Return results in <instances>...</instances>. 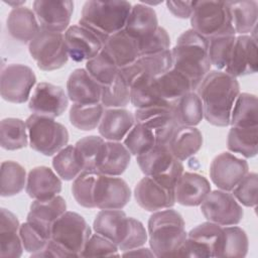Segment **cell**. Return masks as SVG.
<instances>
[{"label":"cell","instance_id":"16","mask_svg":"<svg viewBox=\"0 0 258 258\" xmlns=\"http://www.w3.org/2000/svg\"><path fill=\"white\" fill-rule=\"evenodd\" d=\"M69 97L64 90L56 85L41 82L36 85L29 98L28 108L36 115L55 118L68 108Z\"/></svg>","mask_w":258,"mask_h":258},{"label":"cell","instance_id":"22","mask_svg":"<svg viewBox=\"0 0 258 258\" xmlns=\"http://www.w3.org/2000/svg\"><path fill=\"white\" fill-rule=\"evenodd\" d=\"M69 56L77 61H88L103 49V42L89 29L81 25H72L64 32Z\"/></svg>","mask_w":258,"mask_h":258},{"label":"cell","instance_id":"49","mask_svg":"<svg viewBox=\"0 0 258 258\" xmlns=\"http://www.w3.org/2000/svg\"><path fill=\"white\" fill-rule=\"evenodd\" d=\"M156 144L153 133L142 124L135 123L124 138V145L131 155L138 156L150 150Z\"/></svg>","mask_w":258,"mask_h":258},{"label":"cell","instance_id":"34","mask_svg":"<svg viewBox=\"0 0 258 258\" xmlns=\"http://www.w3.org/2000/svg\"><path fill=\"white\" fill-rule=\"evenodd\" d=\"M235 33L245 35L256 29L258 3L255 0L227 1Z\"/></svg>","mask_w":258,"mask_h":258},{"label":"cell","instance_id":"21","mask_svg":"<svg viewBox=\"0 0 258 258\" xmlns=\"http://www.w3.org/2000/svg\"><path fill=\"white\" fill-rule=\"evenodd\" d=\"M172 69L171 50L140 56L131 64L120 70L129 86L139 80H150L158 78Z\"/></svg>","mask_w":258,"mask_h":258},{"label":"cell","instance_id":"17","mask_svg":"<svg viewBox=\"0 0 258 258\" xmlns=\"http://www.w3.org/2000/svg\"><path fill=\"white\" fill-rule=\"evenodd\" d=\"M131 199V189L121 177L99 172L95 192V207L100 210H122Z\"/></svg>","mask_w":258,"mask_h":258},{"label":"cell","instance_id":"12","mask_svg":"<svg viewBox=\"0 0 258 258\" xmlns=\"http://www.w3.org/2000/svg\"><path fill=\"white\" fill-rule=\"evenodd\" d=\"M36 76L31 68L22 63H10L2 67L0 77L1 97L10 103L22 104L28 101Z\"/></svg>","mask_w":258,"mask_h":258},{"label":"cell","instance_id":"8","mask_svg":"<svg viewBox=\"0 0 258 258\" xmlns=\"http://www.w3.org/2000/svg\"><path fill=\"white\" fill-rule=\"evenodd\" d=\"M136 161L144 175L169 188H175L183 173L182 162L172 155L167 145L155 144L147 152L136 156Z\"/></svg>","mask_w":258,"mask_h":258},{"label":"cell","instance_id":"44","mask_svg":"<svg viewBox=\"0 0 258 258\" xmlns=\"http://www.w3.org/2000/svg\"><path fill=\"white\" fill-rule=\"evenodd\" d=\"M86 70L102 87L110 85L120 71L113 58L104 49L98 55L86 61Z\"/></svg>","mask_w":258,"mask_h":258},{"label":"cell","instance_id":"10","mask_svg":"<svg viewBox=\"0 0 258 258\" xmlns=\"http://www.w3.org/2000/svg\"><path fill=\"white\" fill-rule=\"evenodd\" d=\"M92 230L83 216L76 212H64L51 227V240L62 247L71 257H80Z\"/></svg>","mask_w":258,"mask_h":258},{"label":"cell","instance_id":"9","mask_svg":"<svg viewBox=\"0 0 258 258\" xmlns=\"http://www.w3.org/2000/svg\"><path fill=\"white\" fill-rule=\"evenodd\" d=\"M28 51L38 69L50 72L62 68L69 60V53L61 32L40 29L28 43Z\"/></svg>","mask_w":258,"mask_h":258},{"label":"cell","instance_id":"40","mask_svg":"<svg viewBox=\"0 0 258 258\" xmlns=\"http://www.w3.org/2000/svg\"><path fill=\"white\" fill-rule=\"evenodd\" d=\"M258 127L239 128L231 127L227 138V147L231 152L239 153L246 158L257 154Z\"/></svg>","mask_w":258,"mask_h":258},{"label":"cell","instance_id":"23","mask_svg":"<svg viewBox=\"0 0 258 258\" xmlns=\"http://www.w3.org/2000/svg\"><path fill=\"white\" fill-rule=\"evenodd\" d=\"M102 88L86 69L73 71L67 82L68 97L74 104L90 105L100 103Z\"/></svg>","mask_w":258,"mask_h":258},{"label":"cell","instance_id":"53","mask_svg":"<svg viewBox=\"0 0 258 258\" xmlns=\"http://www.w3.org/2000/svg\"><path fill=\"white\" fill-rule=\"evenodd\" d=\"M138 46L140 56L157 54L169 49L170 37L165 28L158 26L150 36L139 40Z\"/></svg>","mask_w":258,"mask_h":258},{"label":"cell","instance_id":"27","mask_svg":"<svg viewBox=\"0 0 258 258\" xmlns=\"http://www.w3.org/2000/svg\"><path fill=\"white\" fill-rule=\"evenodd\" d=\"M135 123L134 113L124 108H108L103 114L98 130L104 139L120 142Z\"/></svg>","mask_w":258,"mask_h":258},{"label":"cell","instance_id":"55","mask_svg":"<svg viewBox=\"0 0 258 258\" xmlns=\"http://www.w3.org/2000/svg\"><path fill=\"white\" fill-rule=\"evenodd\" d=\"M122 256H141V257L148 256V257H153L154 254H153V252L151 251V249L138 247V248H135V249H132V250H128V251L123 252Z\"/></svg>","mask_w":258,"mask_h":258},{"label":"cell","instance_id":"25","mask_svg":"<svg viewBox=\"0 0 258 258\" xmlns=\"http://www.w3.org/2000/svg\"><path fill=\"white\" fill-rule=\"evenodd\" d=\"M61 180L47 166H36L27 174L26 194L33 200H48L61 191Z\"/></svg>","mask_w":258,"mask_h":258},{"label":"cell","instance_id":"38","mask_svg":"<svg viewBox=\"0 0 258 258\" xmlns=\"http://www.w3.org/2000/svg\"><path fill=\"white\" fill-rule=\"evenodd\" d=\"M131 153L119 141L106 142V153L98 172L111 176L121 175L128 167Z\"/></svg>","mask_w":258,"mask_h":258},{"label":"cell","instance_id":"14","mask_svg":"<svg viewBox=\"0 0 258 258\" xmlns=\"http://www.w3.org/2000/svg\"><path fill=\"white\" fill-rule=\"evenodd\" d=\"M134 117L136 123L142 124L153 133L156 144L167 145L178 127L174 118L172 103L136 109Z\"/></svg>","mask_w":258,"mask_h":258},{"label":"cell","instance_id":"6","mask_svg":"<svg viewBox=\"0 0 258 258\" xmlns=\"http://www.w3.org/2000/svg\"><path fill=\"white\" fill-rule=\"evenodd\" d=\"M25 123L31 149L45 156H52L68 145L67 127L53 118L32 114Z\"/></svg>","mask_w":258,"mask_h":258},{"label":"cell","instance_id":"13","mask_svg":"<svg viewBox=\"0 0 258 258\" xmlns=\"http://www.w3.org/2000/svg\"><path fill=\"white\" fill-rule=\"evenodd\" d=\"M200 206L207 221L224 227L238 225L244 216L243 208L234 196L222 189L211 190Z\"/></svg>","mask_w":258,"mask_h":258},{"label":"cell","instance_id":"30","mask_svg":"<svg viewBox=\"0 0 258 258\" xmlns=\"http://www.w3.org/2000/svg\"><path fill=\"white\" fill-rule=\"evenodd\" d=\"M6 25L9 34L22 43H29L41 29L33 10L24 6L12 8Z\"/></svg>","mask_w":258,"mask_h":258},{"label":"cell","instance_id":"26","mask_svg":"<svg viewBox=\"0 0 258 258\" xmlns=\"http://www.w3.org/2000/svg\"><path fill=\"white\" fill-rule=\"evenodd\" d=\"M67 212V203L60 196L48 200H34L30 205L26 221L30 222L51 238L52 224Z\"/></svg>","mask_w":258,"mask_h":258},{"label":"cell","instance_id":"36","mask_svg":"<svg viewBox=\"0 0 258 258\" xmlns=\"http://www.w3.org/2000/svg\"><path fill=\"white\" fill-rule=\"evenodd\" d=\"M231 127H258V101L256 95L240 93L234 103L231 117Z\"/></svg>","mask_w":258,"mask_h":258},{"label":"cell","instance_id":"54","mask_svg":"<svg viewBox=\"0 0 258 258\" xmlns=\"http://www.w3.org/2000/svg\"><path fill=\"white\" fill-rule=\"evenodd\" d=\"M165 4L172 15L181 19L190 18L195 7V1H166Z\"/></svg>","mask_w":258,"mask_h":258},{"label":"cell","instance_id":"33","mask_svg":"<svg viewBox=\"0 0 258 258\" xmlns=\"http://www.w3.org/2000/svg\"><path fill=\"white\" fill-rule=\"evenodd\" d=\"M202 145L203 135L195 126H178L167 144L172 155L180 161L198 153Z\"/></svg>","mask_w":258,"mask_h":258},{"label":"cell","instance_id":"37","mask_svg":"<svg viewBox=\"0 0 258 258\" xmlns=\"http://www.w3.org/2000/svg\"><path fill=\"white\" fill-rule=\"evenodd\" d=\"M178 126H196L204 118V109L199 95L191 91L172 103Z\"/></svg>","mask_w":258,"mask_h":258},{"label":"cell","instance_id":"19","mask_svg":"<svg viewBox=\"0 0 258 258\" xmlns=\"http://www.w3.org/2000/svg\"><path fill=\"white\" fill-rule=\"evenodd\" d=\"M137 204L148 212H157L172 208L175 204L173 188L166 187L150 176L142 177L134 188Z\"/></svg>","mask_w":258,"mask_h":258},{"label":"cell","instance_id":"7","mask_svg":"<svg viewBox=\"0 0 258 258\" xmlns=\"http://www.w3.org/2000/svg\"><path fill=\"white\" fill-rule=\"evenodd\" d=\"M190 24L191 29L208 39L236 34L227 1H195Z\"/></svg>","mask_w":258,"mask_h":258},{"label":"cell","instance_id":"29","mask_svg":"<svg viewBox=\"0 0 258 258\" xmlns=\"http://www.w3.org/2000/svg\"><path fill=\"white\" fill-rule=\"evenodd\" d=\"M17 217L7 209L0 211V256L18 258L24 250L19 234Z\"/></svg>","mask_w":258,"mask_h":258},{"label":"cell","instance_id":"39","mask_svg":"<svg viewBox=\"0 0 258 258\" xmlns=\"http://www.w3.org/2000/svg\"><path fill=\"white\" fill-rule=\"evenodd\" d=\"M26 171L21 164L12 160H6L1 163V197H13L18 195L26 185Z\"/></svg>","mask_w":258,"mask_h":258},{"label":"cell","instance_id":"56","mask_svg":"<svg viewBox=\"0 0 258 258\" xmlns=\"http://www.w3.org/2000/svg\"><path fill=\"white\" fill-rule=\"evenodd\" d=\"M6 4H8L9 6H12L13 8H16V7H20V6H22L24 3H25V1H4Z\"/></svg>","mask_w":258,"mask_h":258},{"label":"cell","instance_id":"24","mask_svg":"<svg viewBox=\"0 0 258 258\" xmlns=\"http://www.w3.org/2000/svg\"><path fill=\"white\" fill-rule=\"evenodd\" d=\"M211 190L207 177L195 172H183L174 188L175 202L185 207H198Z\"/></svg>","mask_w":258,"mask_h":258},{"label":"cell","instance_id":"15","mask_svg":"<svg viewBox=\"0 0 258 258\" xmlns=\"http://www.w3.org/2000/svg\"><path fill=\"white\" fill-rule=\"evenodd\" d=\"M249 172L245 159L230 152L217 155L210 165V177L219 189L231 191Z\"/></svg>","mask_w":258,"mask_h":258},{"label":"cell","instance_id":"18","mask_svg":"<svg viewBox=\"0 0 258 258\" xmlns=\"http://www.w3.org/2000/svg\"><path fill=\"white\" fill-rule=\"evenodd\" d=\"M258 69L257 39L251 34L238 35L235 38L231 56L224 72L234 78L252 75Z\"/></svg>","mask_w":258,"mask_h":258},{"label":"cell","instance_id":"35","mask_svg":"<svg viewBox=\"0 0 258 258\" xmlns=\"http://www.w3.org/2000/svg\"><path fill=\"white\" fill-rule=\"evenodd\" d=\"M75 148L83 169L98 171L106 153L104 138L96 135L83 137L77 141Z\"/></svg>","mask_w":258,"mask_h":258},{"label":"cell","instance_id":"32","mask_svg":"<svg viewBox=\"0 0 258 258\" xmlns=\"http://www.w3.org/2000/svg\"><path fill=\"white\" fill-rule=\"evenodd\" d=\"M103 49L113 58L120 70L140 57L138 40L130 36L124 29L110 36Z\"/></svg>","mask_w":258,"mask_h":258},{"label":"cell","instance_id":"11","mask_svg":"<svg viewBox=\"0 0 258 258\" xmlns=\"http://www.w3.org/2000/svg\"><path fill=\"white\" fill-rule=\"evenodd\" d=\"M223 240V227L205 222L192 228L186 236L178 257H218Z\"/></svg>","mask_w":258,"mask_h":258},{"label":"cell","instance_id":"31","mask_svg":"<svg viewBox=\"0 0 258 258\" xmlns=\"http://www.w3.org/2000/svg\"><path fill=\"white\" fill-rule=\"evenodd\" d=\"M158 27L155 10L146 3L140 2L132 5L124 30L135 39L142 40L150 36Z\"/></svg>","mask_w":258,"mask_h":258},{"label":"cell","instance_id":"43","mask_svg":"<svg viewBox=\"0 0 258 258\" xmlns=\"http://www.w3.org/2000/svg\"><path fill=\"white\" fill-rule=\"evenodd\" d=\"M249 249L246 232L236 225L223 227V240L218 257H245Z\"/></svg>","mask_w":258,"mask_h":258},{"label":"cell","instance_id":"50","mask_svg":"<svg viewBox=\"0 0 258 258\" xmlns=\"http://www.w3.org/2000/svg\"><path fill=\"white\" fill-rule=\"evenodd\" d=\"M19 234L24 250L30 254L43 250L50 240L48 235L28 221L20 225Z\"/></svg>","mask_w":258,"mask_h":258},{"label":"cell","instance_id":"42","mask_svg":"<svg viewBox=\"0 0 258 258\" xmlns=\"http://www.w3.org/2000/svg\"><path fill=\"white\" fill-rule=\"evenodd\" d=\"M104 112L105 107L101 103L90 105L73 104L69 114L70 122L74 127L82 131H91L99 126Z\"/></svg>","mask_w":258,"mask_h":258},{"label":"cell","instance_id":"2","mask_svg":"<svg viewBox=\"0 0 258 258\" xmlns=\"http://www.w3.org/2000/svg\"><path fill=\"white\" fill-rule=\"evenodd\" d=\"M209 39L194 29L182 32L170 49L172 55V69L186 76L194 87L198 88L202 80L211 71L209 58Z\"/></svg>","mask_w":258,"mask_h":258},{"label":"cell","instance_id":"28","mask_svg":"<svg viewBox=\"0 0 258 258\" xmlns=\"http://www.w3.org/2000/svg\"><path fill=\"white\" fill-rule=\"evenodd\" d=\"M152 87L157 97L164 103H173L183 95L194 91L190 80L174 69L154 79Z\"/></svg>","mask_w":258,"mask_h":258},{"label":"cell","instance_id":"3","mask_svg":"<svg viewBox=\"0 0 258 258\" xmlns=\"http://www.w3.org/2000/svg\"><path fill=\"white\" fill-rule=\"evenodd\" d=\"M147 233L155 257H178L187 236L182 216L171 208L153 212Z\"/></svg>","mask_w":258,"mask_h":258},{"label":"cell","instance_id":"4","mask_svg":"<svg viewBox=\"0 0 258 258\" xmlns=\"http://www.w3.org/2000/svg\"><path fill=\"white\" fill-rule=\"evenodd\" d=\"M97 234L115 243L122 252L142 247L148 238L143 224L122 210H102L93 223Z\"/></svg>","mask_w":258,"mask_h":258},{"label":"cell","instance_id":"1","mask_svg":"<svg viewBox=\"0 0 258 258\" xmlns=\"http://www.w3.org/2000/svg\"><path fill=\"white\" fill-rule=\"evenodd\" d=\"M204 109V118L212 125H230L231 112L240 94L237 78L223 71H210L197 88Z\"/></svg>","mask_w":258,"mask_h":258},{"label":"cell","instance_id":"51","mask_svg":"<svg viewBox=\"0 0 258 258\" xmlns=\"http://www.w3.org/2000/svg\"><path fill=\"white\" fill-rule=\"evenodd\" d=\"M258 175L256 172H248L243 179L231 190L234 198L243 206L255 208L257 206Z\"/></svg>","mask_w":258,"mask_h":258},{"label":"cell","instance_id":"47","mask_svg":"<svg viewBox=\"0 0 258 258\" xmlns=\"http://www.w3.org/2000/svg\"><path fill=\"white\" fill-rule=\"evenodd\" d=\"M98 171L83 170L73 181L72 192L76 202L87 209H94V192L98 178Z\"/></svg>","mask_w":258,"mask_h":258},{"label":"cell","instance_id":"48","mask_svg":"<svg viewBox=\"0 0 258 258\" xmlns=\"http://www.w3.org/2000/svg\"><path fill=\"white\" fill-rule=\"evenodd\" d=\"M236 35H221L209 38V58L211 64L218 71L225 70L227 67Z\"/></svg>","mask_w":258,"mask_h":258},{"label":"cell","instance_id":"20","mask_svg":"<svg viewBox=\"0 0 258 258\" xmlns=\"http://www.w3.org/2000/svg\"><path fill=\"white\" fill-rule=\"evenodd\" d=\"M32 5L41 29L62 32L70 27L69 24L74 12L73 1L36 0Z\"/></svg>","mask_w":258,"mask_h":258},{"label":"cell","instance_id":"46","mask_svg":"<svg viewBox=\"0 0 258 258\" xmlns=\"http://www.w3.org/2000/svg\"><path fill=\"white\" fill-rule=\"evenodd\" d=\"M129 103L130 86L119 71L114 81L102 88L101 104L105 108H124Z\"/></svg>","mask_w":258,"mask_h":258},{"label":"cell","instance_id":"52","mask_svg":"<svg viewBox=\"0 0 258 258\" xmlns=\"http://www.w3.org/2000/svg\"><path fill=\"white\" fill-rule=\"evenodd\" d=\"M120 256L118 246L100 234H92L87 241L80 257Z\"/></svg>","mask_w":258,"mask_h":258},{"label":"cell","instance_id":"5","mask_svg":"<svg viewBox=\"0 0 258 258\" xmlns=\"http://www.w3.org/2000/svg\"><path fill=\"white\" fill-rule=\"evenodd\" d=\"M132 5L128 1L85 2L79 25L89 29L103 42L113 34L124 29Z\"/></svg>","mask_w":258,"mask_h":258},{"label":"cell","instance_id":"41","mask_svg":"<svg viewBox=\"0 0 258 258\" xmlns=\"http://www.w3.org/2000/svg\"><path fill=\"white\" fill-rule=\"evenodd\" d=\"M0 143L6 150H18L27 146L26 123L18 118H5L0 123Z\"/></svg>","mask_w":258,"mask_h":258},{"label":"cell","instance_id":"45","mask_svg":"<svg viewBox=\"0 0 258 258\" xmlns=\"http://www.w3.org/2000/svg\"><path fill=\"white\" fill-rule=\"evenodd\" d=\"M52 167L64 180L75 179L84 169L78 157L75 145H67L52 158Z\"/></svg>","mask_w":258,"mask_h":258}]
</instances>
